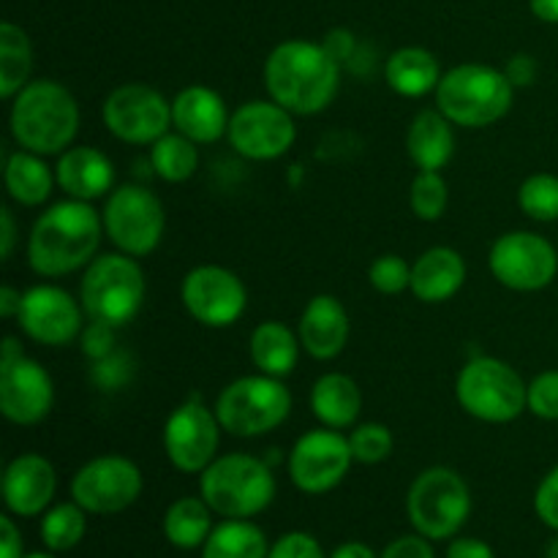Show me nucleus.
<instances>
[{
  "label": "nucleus",
  "mask_w": 558,
  "mask_h": 558,
  "mask_svg": "<svg viewBox=\"0 0 558 558\" xmlns=\"http://www.w3.org/2000/svg\"><path fill=\"white\" fill-rule=\"evenodd\" d=\"M104 218L90 202L65 199L36 218L27 238V265L36 276L60 278L96 259Z\"/></svg>",
  "instance_id": "1"
},
{
  "label": "nucleus",
  "mask_w": 558,
  "mask_h": 558,
  "mask_svg": "<svg viewBox=\"0 0 558 558\" xmlns=\"http://www.w3.org/2000/svg\"><path fill=\"white\" fill-rule=\"evenodd\" d=\"M265 85L276 104L292 114H319L336 98L341 85V63L325 44L292 38L267 54Z\"/></svg>",
  "instance_id": "2"
},
{
  "label": "nucleus",
  "mask_w": 558,
  "mask_h": 558,
  "mask_svg": "<svg viewBox=\"0 0 558 558\" xmlns=\"http://www.w3.org/2000/svg\"><path fill=\"white\" fill-rule=\"evenodd\" d=\"M16 145L38 156H60L80 131L76 98L54 80H31L14 98L9 112Z\"/></svg>",
  "instance_id": "3"
},
{
  "label": "nucleus",
  "mask_w": 558,
  "mask_h": 558,
  "mask_svg": "<svg viewBox=\"0 0 558 558\" xmlns=\"http://www.w3.org/2000/svg\"><path fill=\"white\" fill-rule=\"evenodd\" d=\"M515 101V87L505 71L485 63H461L441 74L436 107L461 129H488L499 123Z\"/></svg>",
  "instance_id": "4"
},
{
  "label": "nucleus",
  "mask_w": 558,
  "mask_h": 558,
  "mask_svg": "<svg viewBox=\"0 0 558 558\" xmlns=\"http://www.w3.org/2000/svg\"><path fill=\"white\" fill-rule=\"evenodd\" d=\"M199 496L221 518H254L276 499V477L262 458L218 456L199 474Z\"/></svg>",
  "instance_id": "5"
},
{
  "label": "nucleus",
  "mask_w": 558,
  "mask_h": 558,
  "mask_svg": "<svg viewBox=\"0 0 558 558\" xmlns=\"http://www.w3.org/2000/svg\"><path fill=\"white\" fill-rule=\"evenodd\" d=\"M80 303L93 322L109 327L129 325L145 303V272L134 256L123 251L96 256L82 276Z\"/></svg>",
  "instance_id": "6"
},
{
  "label": "nucleus",
  "mask_w": 558,
  "mask_h": 558,
  "mask_svg": "<svg viewBox=\"0 0 558 558\" xmlns=\"http://www.w3.org/2000/svg\"><path fill=\"white\" fill-rule=\"evenodd\" d=\"M456 398L466 414L483 423H512L529 409V385L512 365L496 357H474L456 379Z\"/></svg>",
  "instance_id": "7"
},
{
  "label": "nucleus",
  "mask_w": 558,
  "mask_h": 558,
  "mask_svg": "<svg viewBox=\"0 0 558 558\" xmlns=\"http://www.w3.org/2000/svg\"><path fill=\"white\" fill-rule=\"evenodd\" d=\"M292 414V392L281 379L267 374L240 376L229 381L216 401V417L227 434L240 439H256Z\"/></svg>",
  "instance_id": "8"
},
{
  "label": "nucleus",
  "mask_w": 558,
  "mask_h": 558,
  "mask_svg": "<svg viewBox=\"0 0 558 558\" xmlns=\"http://www.w3.org/2000/svg\"><path fill=\"white\" fill-rule=\"evenodd\" d=\"M472 494L466 480L447 466H430L417 474L407 494V515L414 532L428 539L456 537L469 521Z\"/></svg>",
  "instance_id": "9"
},
{
  "label": "nucleus",
  "mask_w": 558,
  "mask_h": 558,
  "mask_svg": "<svg viewBox=\"0 0 558 558\" xmlns=\"http://www.w3.org/2000/svg\"><path fill=\"white\" fill-rule=\"evenodd\" d=\"M104 232L114 248L129 256H147L158 248L167 227L163 205L145 185H120L109 194L101 210Z\"/></svg>",
  "instance_id": "10"
},
{
  "label": "nucleus",
  "mask_w": 558,
  "mask_h": 558,
  "mask_svg": "<svg viewBox=\"0 0 558 558\" xmlns=\"http://www.w3.org/2000/svg\"><path fill=\"white\" fill-rule=\"evenodd\" d=\"M101 120L125 145H153L172 129V101L142 82L114 87L101 107Z\"/></svg>",
  "instance_id": "11"
},
{
  "label": "nucleus",
  "mask_w": 558,
  "mask_h": 558,
  "mask_svg": "<svg viewBox=\"0 0 558 558\" xmlns=\"http://www.w3.org/2000/svg\"><path fill=\"white\" fill-rule=\"evenodd\" d=\"M142 472L123 456H101L87 461L71 480V499L87 515H118L142 494Z\"/></svg>",
  "instance_id": "12"
},
{
  "label": "nucleus",
  "mask_w": 558,
  "mask_h": 558,
  "mask_svg": "<svg viewBox=\"0 0 558 558\" xmlns=\"http://www.w3.org/2000/svg\"><path fill=\"white\" fill-rule=\"evenodd\" d=\"M488 267L501 287L512 292H539L558 272V254L543 234L507 232L490 245Z\"/></svg>",
  "instance_id": "13"
},
{
  "label": "nucleus",
  "mask_w": 558,
  "mask_h": 558,
  "mask_svg": "<svg viewBox=\"0 0 558 558\" xmlns=\"http://www.w3.org/2000/svg\"><path fill=\"white\" fill-rule=\"evenodd\" d=\"M352 461L349 436L336 428H316L294 441L289 452V477L303 494L322 496L343 483Z\"/></svg>",
  "instance_id": "14"
},
{
  "label": "nucleus",
  "mask_w": 558,
  "mask_h": 558,
  "mask_svg": "<svg viewBox=\"0 0 558 558\" xmlns=\"http://www.w3.org/2000/svg\"><path fill=\"white\" fill-rule=\"evenodd\" d=\"M229 145L248 161H276L292 150L298 125L289 109L270 101H248L229 118Z\"/></svg>",
  "instance_id": "15"
},
{
  "label": "nucleus",
  "mask_w": 558,
  "mask_h": 558,
  "mask_svg": "<svg viewBox=\"0 0 558 558\" xmlns=\"http://www.w3.org/2000/svg\"><path fill=\"white\" fill-rule=\"evenodd\" d=\"M221 430L216 409H207L199 401H185L163 425V452L178 472L202 474L218 458Z\"/></svg>",
  "instance_id": "16"
},
{
  "label": "nucleus",
  "mask_w": 558,
  "mask_h": 558,
  "mask_svg": "<svg viewBox=\"0 0 558 558\" xmlns=\"http://www.w3.org/2000/svg\"><path fill=\"white\" fill-rule=\"evenodd\" d=\"M185 311L205 327H232L248 305L245 283L232 270L218 265H199L185 272L180 287Z\"/></svg>",
  "instance_id": "17"
},
{
  "label": "nucleus",
  "mask_w": 558,
  "mask_h": 558,
  "mask_svg": "<svg viewBox=\"0 0 558 558\" xmlns=\"http://www.w3.org/2000/svg\"><path fill=\"white\" fill-rule=\"evenodd\" d=\"M82 314H85L82 303H76L65 289L41 283L22 292L16 325L41 347H69L82 336Z\"/></svg>",
  "instance_id": "18"
},
{
  "label": "nucleus",
  "mask_w": 558,
  "mask_h": 558,
  "mask_svg": "<svg viewBox=\"0 0 558 558\" xmlns=\"http://www.w3.org/2000/svg\"><path fill=\"white\" fill-rule=\"evenodd\" d=\"M54 403L52 376L36 360L0 357V414L11 425H38Z\"/></svg>",
  "instance_id": "19"
},
{
  "label": "nucleus",
  "mask_w": 558,
  "mask_h": 558,
  "mask_svg": "<svg viewBox=\"0 0 558 558\" xmlns=\"http://www.w3.org/2000/svg\"><path fill=\"white\" fill-rule=\"evenodd\" d=\"M58 474L38 452H22L3 472V501L11 515L36 518L52 505Z\"/></svg>",
  "instance_id": "20"
},
{
  "label": "nucleus",
  "mask_w": 558,
  "mask_h": 558,
  "mask_svg": "<svg viewBox=\"0 0 558 558\" xmlns=\"http://www.w3.org/2000/svg\"><path fill=\"white\" fill-rule=\"evenodd\" d=\"M349 332V314L343 303L332 294H316L308 300L300 316L298 336L305 352L314 360H336L347 349Z\"/></svg>",
  "instance_id": "21"
},
{
  "label": "nucleus",
  "mask_w": 558,
  "mask_h": 558,
  "mask_svg": "<svg viewBox=\"0 0 558 558\" xmlns=\"http://www.w3.org/2000/svg\"><path fill=\"white\" fill-rule=\"evenodd\" d=\"M227 104L213 87L191 85L174 96L172 125L178 134L189 136L196 145H213L229 131Z\"/></svg>",
  "instance_id": "22"
},
{
  "label": "nucleus",
  "mask_w": 558,
  "mask_h": 558,
  "mask_svg": "<svg viewBox=\"0 0 558 558\" xmlns=\"http://www.w3.org/2000/svg\"><path fill=\"white\" fill-rule=\"evenodd\" d=\"M466 283V262L456 248L436 245L417 256L412 265V294L420 303H447Z\"/></svg>",
  "instance_id": "23"
},
{
  "label": "nucleus",
  "mask_w": 558,
  "mask_h": 558,
  "mask_svg": "<svg viewBox=\"0 0 558 558\" xmlns=\"http://www.w3.org/2000/svg\"><path fill=\"white\" fill-rule=\"evenodd\" d=\"M54 180L69 199L93 202L112 189L114 167L98 147H69L60 153Z\"/></svg>",
  "instance_id": "24"
},
{
  "label": "nucleus",
  "mask_w": 558,
  "mask_h": 558,
  "mask_svg": "<svg viewBox=\"0 0 558 558\" xmlns=\"http://www.w3.org/2000/svg\"><path fill=\"white\" fill-rule=\"evenodd\" d=\"M407 153L420 172H439L456 156V131L439 109L414 114L407 131Z\"/></svg>",
  "instance_id": "25"
},
{
  "label": "nucleus",
  "mask_w": 558,
  "mask_h": 558,
  "mask_svg": "<svg viewBox=\"0 0 558 558\" xmlns=\"http://www.w3.org/2000/svg\"><path fill=\"white\" fill-rule=\"evenodd\" d=\"M311 409L325 428H352L363 412V392L347 374H325L311 390Z\"/></svg>",
  "instance_id": "26"
},
{
  "label": "nucleus",
  "mask_w": 558,
  "mask_h": 558,
  "mask_svg": "<svg viewBox=\"0 0 558 558\" xmlns=\"http://www.w3.org/2000/svg\"><path fill=\"white\" fill-rule=\"evenodd\" d=\"M385 80L398 96L423 98L428 93H436V87H439V60L423 47H403L387 58Z\"/></svg>",
  "instance_id": "27"
},
{
  "label": "nucleus",
  "mask_w": 558,
  "mask_h": 558,
  "mask_svg": "<svg viewBox=\"0 0 558 558\" xmlns=\"http://www.w3.org/2000/svg\"><path fill=\"white\" fill-rule=\"evenodd\" d=\"M248 349H251V363L256 365L259 374L283 379V376H289L294 368H298L303 343H300V336H294L287 325L270 319L254 327Z\"/></svg>",
  "instance_id": "28"
},
{
  "label": "nucleus",
  "mask_w": 558,
  "mask_h": 558,
  "mask_svg": "<svg viewBox=\"0 0 558 558\" xmlns=\"http://www.w3.org/2000/svg\"><path fill=\"white\" fill-rule=\"evenodd\" d=\"M5 191H9L11 199L22 207H38L49 199L52 194L54 172L47 167L44 156L31 150H16L5 156Z\"/></svg>",
  "instance_id": "29"
},
{
  "label": "nucleus",
  "mask_w": 558,
  "mask_h": 558,
  "mask_svg": "<svg viewBox=\"0 0 558 558\" xmlns=\"http://www.w3.org/2000/svg\"><path fill=\"white\" fill-rule=\"evenodd\" d=\"M213 510L205 499L196 496H183V499L172 501L163 515V537L169 545L183 550H194L207 543L213 534Z\"/></svg>",
  "instance_id": "30"
},
{
  "label": "nucleus",
  "mask_w": 558,
  "mask_h": 558,
  "mask_svg": "<svg viewBox=\"0 0 558 558\" xmlns=\"http://www.w3.org/2000/svg\"><path fill=\"white\" fill-rule=\"evenodd\" d=\"M267 537L248 518H227L202 545V558H267Z\"/></svg>",
  "instance_id": "31"
},
{
  "label": "nucleus",
  "mask_w": 558,
  "mask_h": 558,
  "mask_svg": "<svg viewBox=\"0 0 558 558\" xmlns=\"http://www.w3.org/2000/svg\"><path fill=\"white\" fill-rule=\"evenodd\" d=\"M33 47L27 33L14 22L0 25V98L11 101L31 82Z\"/></svg>",
  "instance_id": "32"
},
{
  "label": "nucleus",
  "mask_w": 558,
  "mask_h": 558,
  "mask_svg": "<svg viewBox=\"0 0 558 558\" xmlns=\"http://www.w3.org/2000/svg\"><path fill=\"white\" fill-rule=\"evenodd\" d=\"M150 163L153 172L167 183H185L196 174L199 150H196V142L174 131V134H163L161 140L153 142Z\"/></svg>",
  "instance_id": "33"
},
{
  "label": "nucleus",
  "mask_w": 558,
  "mask_h": 558,
  "mask_svg": "<svg viewBox=\"0 0 558 558\" xmlns=\"http://www.w3.org/2000/svg\"><path fill=\"white\" fill-rule=\"evenodd\" d=\"M87 532V512L76 501L71 505H58L44 512L41 539L52 554H65L76 548Z\"/></svg>",
  "instance_id": "34"
},
{
  "label": "nucleus",
  "mask_w": 558,
  "mask_h": 558,
  "mask_svg": "<svg viewBox=\"0 0 558 558\" xmlns=\"http://www.w3.org/2000/svg\"><path fill=\"white\" fill-rule=\"evenodd\" d=\"M518 205L534 221H558V178L556 174L539 172L532 174L518 189Z\"/></svg>",
  "instance_id": "35"
},
{
  "label": "nucleus",
  "mask_w": 558,
  "mask_h": 558,
  "mask_svg": "<svg viewBox=\"0 0 558 558\" xmlns=\"http://www.w3.org/2000/svg\"><path fill=\"white\" fill-rule=\"evenodd\" d=\"M450 202L445 178L439 172H420L409 189V205L420 221H439Z\"/></svg>",
  "instance_id": "36"
},
{
  "label": "nucleus",
  "mask_w": 558,
  "mask_h": 558,
  "mask_svg": "<svg viewBox=\"0 0 558 558\" xmlns=\"http://www.w3.org/2000/svg\"><path fill=\"white\" fill-rule=\"evenodd\" d=\"M349 445H352V456L357 463L374 466V463L387 461L392 456V430L385 423H363L349 434Z\"/></svg>",
  "instance_id": "37"
},
{
  "label": "nucleus",
  "mask_w": 558,
  "mask_h": 558,
  "mask_svg": "<svg viewBox=\"0 0 558 558\" xmlns=\"http://www.w3.org/2000/svg\"><path fill=\"white\" fill-rule=\"evenodd\" d=\"M368 281L379 294H401L412 287V265L398 254H381L371 265Z\"/></svg>",
  "instance_id": "38"
},
{
  "label": "nucleus",
  "mask_w": 558,
  "mask_h": 558,
  "mask_svg": "<svg viewBox=\"0 0 558 558\" xmlns=\"http://www.w3.org/2000/svg\"><path fill=\"white\" fill-rule=\"evenodd\" d=\"M529 412L539 420H558V371H545L529 381Z\"/></svg>",
  "instance_id": "39"
},
{
  "label": "nucleus",
  "mask_w": 558,
  "mask_h": 558,
  "mask_svg": "<svg viewBox=\"0 0 558 558\" xmlns=\"http://www.w3.org/2000/svg\"><path fill=\"white\" fill-rule=\"evenodd\" d=\"M267 558H325V550L316 537L305 532H289L270 548Z\"/></svg>",
  "instance_id": "40"
},
{
  "label": "nucleus",
  "mask_w": 558,
  "mask_h": 558,
  "mask_svg": "<svg viewBox=\"0 0 558 558\" xmlns=\"http://www.w3.org/2000/svg\"><path fill=\"white\" fill-rule=\"evenodd\" d=\"M534 512L545 526H550L558 534V466L550 469L539 483L537 494H534Z\"/></svg>",
  "instance_id": "41"
},
{
  "label": "nucleus",
  "mask_w": 558,
  "mask_h": 558,
  "mask_svg": "<svg viewBox=\"0 0 558 558\" xmlns=\"http://www.w3.org/2000/svg\"><path fill=\"white\" fill-rule=\"evenodd\" d=\"M114 330L118 327H109L104 322H90L87 330H82L80 341H82V352L87 354L90 360H104L114 352Z\"/></svg>",
  "instance_id": "42"
},
{
  "label": "nucleus",
  "mask_w": 558,
  "mask_h": 558,
  "mask_svg": "<svg viewBox=\"0 0 558 558\" xmlns=\"http://www.w3.org/2000/svg\"><path fill=\"white\" fill-rule=\"evenodd\" d=\"M381 558H436V554L430 548L428 537H423V534H407V537L392 539Z\"/></svg>",
  "instance_id": "43"
},
{
  "label": "nucleus",
  "mask_w": 558,
  "mask_h": 558,
  "mask_svg": "<svg viewBox=\"0 0 558 558\" xmlns=\"http://www.w3.org/2000/svg\"><path fill=\"white\" fill-rule=\"evenodd\" d=\"M507 80L512 82V87H529L537 80V60L532 54H512L510 63L505 69Z\"/></svg>",
  "instance_id": "44"
},
{
  "label": "nucleus",
  "mask_w": 558,
  "mask_h": 558,
  "mask_svg": "<svg viewBox=\"0 0 558 558\" xmlns=\"http://www.w3.org/2000/svg\"><path fill=\"white\" fill-rule=\"evenodd\" d=\"M0 558H22V534L11 515L0 518Z\"/></svg>",
  "instance_id": "45"
},
{
  "label": "nucleus",
  "mask_w": 558,
  "mask_h": 558,
  "mask_svg": "<svg viewBox=\"0 0 558 558\" xmlns=\"http://www.w3.org/2000/svg\"><path fill=\"white\" fill-rule=\"evenodd\" d=\"M447 558H496V554L488 543H483V539L461 537L447 548Z\"/></svg>",
  "instance_id": "46"
},
{
  "label": "nucleus",
  "mask_w": 558,
  "mask_h": 558,
  "mask_svg": "<svg viewBox=\"0 0 558 558\" xmlns=\"http://www.w3.org/2000/svg\"><path fill=\"white\" fill-rule=\"evenodd\" d=\"M16 245V221L11 207H0V256L11 259Z\"/></svg>",
  "instance_id": "47"
},
{
  "label": "nucleus",
  "mask_w": 558,
  "mask_h": 558,
  "mask_svg": "<svg viewBox=\"0 0 558 558\" xmlns=\"http://www.w3.org/2000/svg\"><path fill=\"white\" fill-rule=\"evenodd\" d=\"M325 47L338 63H343V60H349L354 54V36L349 31H332L330 36L325 38Z\"/></svg>",
  "instance_id": "48"
},
{
  "label": "nucleus",
  "mask_w": 558,
  "mask_h": 558,
  "mask_svg": "<svg viewBox=\"0 0 558 558\" xmlns=\"http://www.w3.org/2000/svg\"><path fill=\"white\" fill-rule=\"evenodd\" d=\"M22 308V292H16L14 287L0 289V316L3 319H16Z\"/></svg>",
  "instance_id": "49"
},
{
  "label": "nucleus",
  "mask_w": 558,
  "mask_h": 558,
  "mask_svg": "<svg viewBox=\"0 0 558 558\" xmlns=\"http://www.w3.org/2000/svg\"><path fill=\"white\" fill-rule=\"evenodd\" d=\"M529 5H532V14L539 22L558 25V0H529Z\"/></svg>",
  "instance_id": "50"
},
{
  "label": "nucleus",
  "mask_w": 558,
  "mask_h": 558,
  "mask_svg": "<svg viewBox=\"0 0 558 558\" xmlns=\"http://www.w3.org/2000/svg\"><path fill=\"white\" fill-rule=\"evenodd\" d=\"M330 558H376V554L365 543H343L332 550Z\"/></svg>",
  "instance_id": "51"
},
{
  "label": "nucleus",
  "mask_w": 558,
  "mask_h": 558,
  "mask_svg": "<svg viewBox=\"0 0 558 558\" xmlns=\"http://www.w3.org/2000/svg\"><path fill=\"white\" fill-rule=\"evenodd\" d=\"M545 558H558V537L548 543V550H545Z\"/></svg>",
  "instance_id": "52"
},
{
  "label": "nucleus",
  "mask_w": 558,
  "mask_h": 558,
  "mask_svg": "<svg viewBox=\"0 0 558 558\" xmlns=\"http://www.w3.org/2000/svg\"><path fill=\"white\" fill-rule=\"evenodd\" d=\"M22 558H58V556H52V554H27V556H22Z\"/></svg>",
  "instance_id": "53"
}]
</instances>
